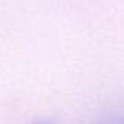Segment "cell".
Listing matches in <instances>:
<instances>
[{
	"instance_id": "2",
	"label": "cell",
	"mask_w": 124,
	"mask_h": 124,
	"mask_svg": "<svg viewBox=\"0 0 124 124\" xmlns=\"http://www.w3.org/2000/svg\"><path fill=\"white\" fill-rule=\"evenodd\" d=\"M32 124H56V123L52 121V120H38V121H35Z\"/></svg>"
},
{
	"instance_id": "1",
	"label": "cell",
	"mask_w": 124,
	"mask_h": 124,
	"mask_svg": "<svg viewBox=\"0 0 124 124\" xmlns=\"http://www.w3.org/2000/svg\"><path fill=\"white\" fill-rule=\"evenodd\" d=\"M108 124H124V114L118 116V117H116L114 120H111Z\"/></svg>"
}]
</instances>
